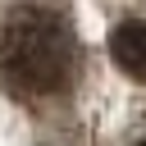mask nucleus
<instances>
[{
	"mask_svg": "<svg viewBox=\"0 0 146 146\" xmlns=\"http://www.w3.org/2000/svg\"><path fill=\"white\" fill-rule=\"evenodd\" d=\"M78 64L73 32L41 5H18L0 23V78L23 96H55L68 87Z\"/></svg>",
	"mask_w": 146,
	"mask_h": 146,
	"instance_id": "nucleus-1",
	"label": "nucleus"
},
{
	"mask_svg": "<svg viewBox=\"0 0 146 146\" xmlns=\"http://www.w3.org/2000/svg\"><path fill=\"white\" fill-rule=\"evenodd\" d=\"M110 55H114V64H119L128 78L146 82V23H141V18L119 23L114 36H110Z\"/></svg>",
	"mask_w": 146,
	"mask_h": 146,
	"instance_id": "nucleus-2",
	"label": "nucleus"
},
{
	"mask_svg": "<svg viewBox=\"0 0 146 146\" xmlns=\"http://www.w3.org/2000/svg\"><path fill=\"white\" fill-rule=\"evenodd\" d=\"M137 146H146V141H137Z\"/></svg>",
	"mask_w": 146,
	"mask_h": 146,
	"instance_id": "nucleus-3",
	"label": "nucleus"
}]
</instances>
